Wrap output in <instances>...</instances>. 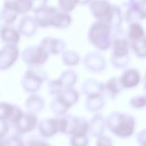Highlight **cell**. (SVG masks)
<instances>
[{"mask_svg": "<svg viewBox=\"0 0 146 146\" xmlns=\"http://www.w3.org/2000/svg\"><path fill=\"white\" fill-rule=\"evenodd\" d=\"M104 105V99L102 94L88 96L85 102V107L87 110L94 112L97 111Z\"/></svg>", "mask_w": 146, "mask_h": 146, "instance_id": "obj_26", "label": "cell"}, {"mask_svg": "<svg viewBox=\"0 0 146 146\" xmlns=\"http://www.w3.org/2000/svg\"><path fill=\"white\" fill-rule=\"evenodd\" d=\"M139 144L141 146H145V131L143 130L140 131L138 134L137 137H136Z\"/></svg>", "mask_w": 146, "mask_h": 146, "instance_id": "obj_40", "label": "cell"}, {"mask_svg": "<svg viewBox=\"0 0 146 146\" xmlns=\"http://www.w3.org/2000/svg\"><path fill=\"white\" fill-rule=\"evenodd\" d=\"M44 105L43 99L38 95L33 94L29 96L25 101V107L28 112L34 113L41 110Z\"/></svg>", "mask_w": 146, "mask_h": 146, "instance_id": "obj_24", "label": "cell"}, {"mask_svg": "<svg viewBox=\"0 0 146 146\" xmlns=\"http://www.w3.org/2000/svg\"><path fill=\"white\" fill-rule=\"evenodd\" d=\"M49 54L57 55L63 52L66 47L65 42L58 38L46 37L40 42L39 44Z\"/></svg>", "mask_w": 146, "mask_h": 146, "instance_id": "obj_15", "label": "cell"}, {"mask_svg": "<svg viewBox=\"0 0 146 146\" xmlns=\"http://www.w3.org/2000/svg\"><path fill=\"white\" fill-rule=\"evenodd\" d=\"M119 34L112 38V53L111 62L117 68H122L128 64L129 56L128 54V41Z\"/></svg>", "mask_w": 146, "mask_h": 146, "instance_id": "obj_4", "label": "cell"}, {"mask_svg": "<svg viewBox=\"0 0 146 146\" xmlns=\"http://www.w3.org/2000/svg\"><path fill=\"white\" fill-rule=\"evenodd\" d=\"M106 124V121L103 116L100 113H97L93 116L91 119L90 123L88 124V130L94 137H99L102 135Z\"/></svg>", "mask_w": 146, "mask_h": 146, "instance_id": "obj_21", "label": "cell"}, {"mask_svg": "<svg viewBox=\"0 0 146 146\" xmlns=\"http://www.w3.org/2000/svg\"><path fill=\"white\" fill-rule=\"evenodd\" d=\"M31 10L34 13L38 11L46 6L47 0H30Z\"/></svg>", "mask_w": 146, "mask_h": 146, "instance_id": "obj_36", "label": "cell"}, {"mask_svg": "<svg viewBox=\"0 0 146 146\" xmlns=\"http://www.w3.org/2000/svg\"><path fill=\"white\" fill-rule=\"evenodd\" d=\"M79 99L78 92L72 88L63 90L51 102V108L56 115H62L77 102Z\"/></svg>", "mask_w": 146, "mask_h": 146, "instance_id": "obj_5", "label": "cell"}, {"mask_svg": "<svg viewBox=\"0 0 146 146\" xmlns=\"http://www.w3.org/2000/svg\"><path fill=\"white\" fill-rule=\"evenodd\" d=\"M119 79L123 88H132L140 82V75L137 70L129 68L123 72Z\"/></svg>", "mask_w": 146, "mask_h": 146, "instance_id": "obj_18", "label": "cell"}, {"mask_svg": "<svg viewBox=\"0 0 146 146\" xmlns=\"http://www.w3.org/2000/svg\"><path fill=\"white\" fill-rule=\"evenodd\" d=\"M25 146H51L48 143L39 140L33 139L29 140L26 144Z\"/></svg>", "mask_w": 146, "mask_h": 146, "instance_id": "obj_39", "label": "cell"}, {"mask_svg": "<svg viewBox=\"0 0 146 146\" xmlns=\"http://www.w3.org/2000/svg\"><path fill=\"white\" fill-rule=\"evenodd\" d=\"M63 90L71 88L76 81V75L72 70L64 71L58 79Z\"/></svg>", "mask_w": 146, "mask_h": 146, "instance_id": "obj_27", "label": "cell"}, {"mask_svg": "<svg viewBox=\"0 0 146 146\" xmlns=\"http://www.w3.org/2000/svg\"><path fill=\"white\" fill-rule=\"evenodd\" d=\"M89 9L91 14L97 20L110 23L113 13V5L107 0H91Z\"/></svg>", "mask_w": 146, "mask_h": 146, "instance_id": "obj_9", "label": "cell"}, {"mask_svg": "<svg viewBox=\"0 0 146 146\" xmlns=\"http://www.w3.org/2000/svg\"><path fill=\"white\" fill-rule=\"evenodd\" d=\"M5 146H25V144L21 135L17 133L11 135L5 140Z\"/></svg>", "mask_w": 146, "mask_h": 146, "instance_id": "obj_33", "label": "cell"}, {"mask_svg": "<svg viewBox=\"0 0 146 146\" xmlns=\"http://www.w3.org/2000/svg\"><path fill=\"white\" fill-rule=\"evenodd\" d=\"M38 117L34 113H23L21 119L14 124L17 133L19 135L28 133L36 127Z\"/></svg>", "mask_w": 146, "mask_h": 146, "instance_id": "obj_14", "label": "cell"}, {"mask_svg": "<svg viewBox=\"0 0 146 146\" xmlns=\"http://www.w3.org/2000/svg\"><path fill=\"white\" fill-rule=\"evenodd\" d=\"M0 38L5 44L17 45L19 41L20 33L8 25H3L0 30Z\"/></svg>", "mask_w": 146, "mask_h": 146, "instance_id": "obj_17", "label": "cell"}, {"mask_svg": "<svg viewBox=\"0 0 146 146\" xmlns=\"http://www.w3.org/2000/svg\"><path fill=\"white\" fill-rule=\"evenodd\" d=\"M88 38L91 43L100 50H106L111 45L112 29L109 22L97 20L89 29Z\"/></svg>", "mask_w": 146, "mask_h": 146, "instance_id": "obj_3", "label": "cell"}, {"mask_svg": "<svg viewBox=\"0 0 146 146\" xmlns=\"http://www.w3.org/2000/svg\"><path fill=\"white\" fill-rule=\"evenodd\" d=\"M96 146H112V142L110 138L102 135L98 137Z\"/></svg>", "mask_w": 146, "mask_h": 146, "instance_id": "obj_38", "label": "cell"}, {"mask_svg": "<svg viewBox=\"0 0 146 146\" xmlns=\"http://www.w3.org/2000/svg\"><path fill=\"white\" fill-rule=\"evenodd\" d=\"M62 61L67 66H74L79 62V55L74 51L67 50L63 51L62 54Z\"/></svg>", "mask_w": 146, "mask_h": 146, "instance_id": "obj_28", "label": "cell"}, {"mask_svg": "<svg viewBox=\"0 0 146 146\" xmlns=\"http://www.w3.org/2000/svg\"><path fill=\"white\" fill-rule=\"evenodd\" d=\"M129 44L136 56L140 58L145 57V38L137 41L129 42Z\"/></svg>", "mask_w": 146, "mask_h": 146, "instance_id": "obj_29", "label": "cell"}, {"mask_svg": "<svg viewBox=\"0 0 146 146\" xmlns=\"http://www.w3.org/2000/svg\"><path fill=\"white\" fill-rule=\"evenodd\" d=\"M78 3V0H58L60 10L68 13L73 10Z\"/></svg>", "mask_w": 146, "mask_h": 146, "instance_id": "obj_31", "label": "cell"}, {"mask_svg": "<svg viewBox=\"0 0 146 146\" xmlns=\"http://www.w3.org/2000/svg\"><path fill=\"white\" fill-rule=\"evenodd\" d=\"M86 68L90 71L97 72L103 70L106 66V60L103 56L96 52H90L83 59Z\"/></svg>", "mask_w": 146, "mask_h": 146, "instance_id": "obj_16", "label": "cell"}, {"mask_svg": "<svg viewBox=\"0 0 146 146\" xmlns=\"http://www.w3.org/2000/svg\"><path fill=\"white\" fill-rule=\"evenodd\" d=\"M81 91L87 96L100 95L104 91V84L95 79H86L82 84Z\"/></svg>", "mask_w": 146, "mask_h": 146, "instance_id": "obj_20", "label": "cell"}, {"mask_svg": "<svg viewBox=\"0 0 146 146\" xmlns=\"http://www.w3.org/2000/svg\"><path fill=\"white\" fill-rule=\"evenodd\" d=\"M129 104L132 107L136 108H141L145 105V96H136L133 97L129 100Z\"/></svg>", "mask_w": 146, "mask_h": 146, "instance_id": "obj_35", "label": "cell"}, {"mask_svg": "<svg viewBox=\"0 0 146 146\" xmlns=\"http://www.w3.org/2000/svg\"><path fill=\"white\" fill-rule=\"evenodd\" d=\"M106 121L108 129L118 137H127L134 132L135 119L132 116L126 113L112 112Z\"/></svg>", "mask_w": 146, "mask_h": 146, "instance_id": "obj_2", "label": "cell"}, {"mask_svg": "<svg viewBox=\"0 0 146 146\" xmlns=\"http://www.w3.org/2000/svg\"><path fill=\"white\" fill-rule=\"evenodd\" d=\"M91 0H78V3L85 5L88 2H90Z\"/></svg>", "mask_w": 146, "mask_h": 146, "instance_id": "obj_41", "label": "cell"}, {"mask_svg": "<svg viewBox=\"0 0 146 146\" xmlns=\"http://www.w3.org/2000/svg\"><path fill=\"white\" fill-rule=\"evenodd\" d=\"M37 25L30 17H23L19 24V33L26 36H31L36 32Z\"/></svg>", "mask_w": 146, "mask_h": 146, "instance_id": "obj_22", "label": "cell"}, {"mask_svg": "<svg viewBox=\"0 0 146 146\" xmlns=\"http://www.w3.org/2000/svg\"><path fill=\"white\" fill-rule=\"evenodd\" d=\"M3 7L9 9L18 14H26L31 10L30 0H4Z\"/></svg>", "mask_w": 146, "mask_h": 146, "instance_id": "obj_19", "label": "cell"}, {"mask_svg": "<svg viewBox=\"0 0 146 146\" xmlns=\"http://www.w3.org/2000/svg\"><path fill=\"white\" fill-rule=\"evenodd\" d=\"M18 15V14L15 11L3 7L0 13V18L5 23L9 25L15 21Z\"/></svg>", "mask_w": 146, "mask_h": 146, "instance_id": "obj_30", "label": "cell"}, {"mask_svg": "<svg viewBox=\"0 0 146 146\" xmlns=\"http://www.w3.org/2000/svg\"><path fill=\"white\" fill-rule=\"evenodd\" d=\"M65 121L64 117L44 119L38 123V128L40 133L44 137H50L57 132H64Z\"/></svg>", "mask_w": 146, "mask_h": 146, "instance_id": "obj_8", "label": "cell"}, {"mask_svg": "<svg viewBox=\"0 0 146 146\" xmlns=\"http://www.w3.org/2000/svg\"><path fill=\"white\" fill-rule=\"evenodd\" d=\"M65 118L66 130L64 134L71 135L87 134L89 125L84 117L68 115L65 116Z\"/></svg>", "mask_w": 146, "mask_h": 146, "instance_id": "obj_10", "label": "cell"}, {"mask_svg": "<svg viewBox=\"0 0 146 146\" xmlns=\"http://www.w3.org/2000/svg\"><path fill=\"white\" fill-rule=\"evenodd\" d=\"M23 111L20 107L7 102H0V118L9 121L13 125L22 116Z\"/></svg>", "mask_w": 146, "mask_h": 146, "instance_id": "obj_13", "label": "cell"}, {"mask_svg": "<svg viewBox=\"0 0 146 146\" xmlns=\"http://www.w3.org/2000/svg\"><path fill=\"white\" fill-rule=\"evenodd\" d=\"M62 87L58 79L51 80L48 83V91L50 94L57 95L63 91Z\"/></svg>", "mask_w": 146, "mask_h": 146, "instance_id": "obj_34", "label": "cell"}, {"mask_svg": "<svg viewBox=\"0 0 146 146\" xmlns=\"http://www.w3.org/2000/svg\"><path fill=\"white\" fill-rule=\"evenodd\" d=\"M5 140L4 137H0V146H5Z\"/></svg>", "mask_w": 146, "mask_h": 146, "instance_id": "obj_42", "label": "cell"}, {"mask_svg": "<svg viewBox=\"0 0 146 146\" xmlns=\"http://www.w3.org/2000/svg\"><path fill=\"white\" fill-rule=\"evenodd\" d=\"M34 21L37 26L66 28L71 22V17L67 13L63 12L51 6H45L34 13Z\"/></svg>", "mask_w": 146, "mask_h": 146, "instance_id": "obj_1", "label": "cell"}, {"mask_svg": "<svg viewBox=\"0 0 146 146\" xmlns=\"http://www.w3.org/2000/svg\"><path fill=\"white\" fill-rule=\"evenodd\" d=\"M19 56L17 45L5 44L0 48V71L10 68L16 62Z\"/></svg>", "mask_w": 146, "mask_h": 146, "instance_id": "obj_12", "label": "cell"}, {"mask_svg": "<svg viewBox=\"0 0 146 146\" xmlns=\"http://www.w3.org/2000/svg\"><path fill=\"white\" fill-rule=\"evenodd\" d=\"M48 54L40 46H30L24 49L22 53L23 61L30 66H38L43 64Z\"/></svg>", "mask_w": 146, "mask_h": 146, "instance_id": "obj_7", "label": "cell"}, {"mask_svg": "<svg viewBox=\"0 0 146 146\" xmlns=\"http://www.w3.org/2000/svg\"><path fill=\"white\" fill-rule=\"evenodd\" d=\"M128 41L133 42L145 39L144 30L138 22L129 23L128 30Z\"/></svg>", "mask_w": 146, "mask_h": 146, "instance_id": "obj_23", "label": "cell"}, {"mask_svg": "<svg viewBox=\"0 0 146 146\" xmlns=\"http://www.w3.org/2000/svg\"><path fill=\"white\" fill-rule=\"evenodd\" d=\"M123 87L120 81L119 77L113 76L104 84V90H106L111 98H115L116 95L120 92Z\"/></svg>", "mask_w": 146, "mask_h": 146, "instance_id": "obj_25", "label": "cell"}, {"mask_svg": "<svg viewBox=\"0 0 146 146\" xmlns=\"http://www.w3.org/2000/svg\"><path fill=\"white\" fill-rule=\"evenodd\" d=\"M125 18L129 23L144 19L145 18V0H128Z\"/></svg>", "mask_w": 146, "mask_h": 146, "instance_id": "obj_11", "label": "cell"}, {"mask_svg": "<svg viewBox=\"0 0 146 146\" xmlns=\"http://www.w3.org/2000/svg\"><path fill=\"white\" fill-rule=\"evenodd\" d=\"M88 139L86 135H71L70 144L71 146H87Z\"/></svg>", "mask_w": 146, "mask_h": 146, "instance_id": "obj_32", "label": "cell"}, {"mask_svg": "<svg viewBox=\"0 0 146 146\" xmlns=\"http://www.w3.org/2000/svg\"><path fill=\"white\" fill-rule=\"evenodd\" d=\"M9 126L7 122L0 118V137H4L9 132Z\"/></svg>", "mask_w": 146, "mask_h": 146, "instance_id": "obj_37", "label": "cell"}, {"mask_svg": "<svg viewBox=\"0 0 146 146\" xmlns=\"http://www.w3.org/2000/svg\"><path fill=\"white\" fill-rule=\"evenodd\" d=\"M47 76L41 70L30 68L24 74L21 79V84L26 92L34 93L37 91Z\"/></svg>", "mask_w": 146, "mask_h": 146, "instance_id": "obj_6", "label": "cell"}]
</instances>
